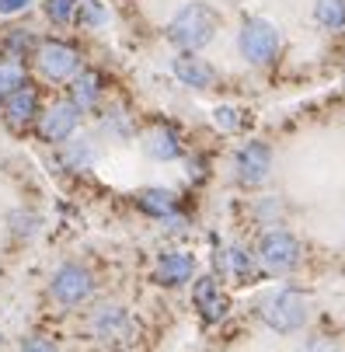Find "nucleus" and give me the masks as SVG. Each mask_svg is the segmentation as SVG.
<instances>
[{"label":"nucleus","instance_id":"obj_1","mask_svg":"<svg viewBox=\"0 0 345 352\" xmlns=\"http://www.w3.org/2000/svg\"><path fill=\"white\" fill-rule=\"evenodd\" d=\"M220 32V14L210 4H185L171 21H168V38L185 49V53H195V49H206Z\"/></svg>","mask_w":345,"mask_h":352},{"label":"nucleus","instance_id":"obj_2","mask_svg":"<svg viewBox=\"0 0 345 352\" xmlns=\"http://www.w3.org/2000/svg\"><path fill=\"white\" fill-rule=\"evenodd\" d=\"M258 311H262V321L272 331L293 335V331H300L307 324V296L300 289H289V286L286 289H272V293L262 296Z\"/></svg>","mask_w":345,"mask_h":352},{"label":"nucleus","instance_id":"obj_3","mask_svg":"<svg viewBox=\"0 0 345 352\" xmlns=\"http://www.w3.org/2000/svg\"><path fill=\"white\" fill-rule=\"evenodd\" d=\"M237 49L252 67H269V63L279 60L282 42H279V32L265 18H248L237 32Z\"/></svg>","mask_w":345,"mask_h":352},{"label":"nucleus","instance_id":"obj_4","mask_svg":"<svg viewBox=\"0 0 345 352\" xmlns=\"http://www.w3.org/2000/svg\"><path fill=\"white\" fill-rule=\"evenodd\" d=\"M255 258L265 269H272V272H293L300 265V258H304V244L297 241V234H289L282 227H272V230H265L258 237Z\"/></svg>","mask_w":345,"mask_h":352},{"label":"nucleus","instance_id":"obj_5","mask_svg":"<svg viewBox=\"0 0 345 352\" xmlns=\"http://www.w3.org/2000/svg\"><path fill=\"white\" fill-rule=\"evenodd\" d=\"M234 175L241 185H248V188H258L269 182L272 175V150L262 143V140H252V143H244L237 150V157H234Z\"/></svg>","mask_w":345,"mask_h":352},{"label":"nucleus","instance_id":"obj_6","mask_svg":"<svg viewBox=\"0 0 345 352\" xmlns=\"http://www.w3.org/2000/svg\"><path fill=\"white\" fill-rule=\"evenodd\" d=\"M49 289H53V296L60 300L63 307H77V304H84V300L91 296L94 279H91V272H87L84 265L67 262V265L56 269V276H53V283H49Z\"/></svg>","mask_w":345,"mask_h":352},{"label":"nucleus","instance_id":"obj_7","mask_svg":"<svg viewBox=\"0 0 345 352\" xmlns=\"http://www.w3.org/2000/svg\"><path fill=\"white\" fill-rule=\"evenodd\" d=\"M35 60H38V70L49 77V80H67V77H77L80 70V56L77 49L67 45V42H42L35 49Z\"/></svg>","mask_w":345,"mask_h":352},{"label":"nucleus","instance_id":"obj_8","mask_svg":"<svg viewBox=\"0 0 345 352\" xmlns=\"http://www.w3.org/2000/svg\"><path fill=\"white\" fill-rule=\"evenodd\" d=\"M77 126H80V109L74 102H60L49 112H42V119H38V133L49 143H67L77 133Z\"/></svg>","mask_w":345,"mask_h":352},{"label":"nucleus","instance_id":"obj_9","mask_svg":"<svg viewBox=\"0 0 345 352\" xmlns=\"http://www.w3.org/2000/svg\"><path fill=\"white\" fill-rule=\"evenodd\" d=\"M195 276V258L188 251H164L157 258V269H154V279L161 286H181Z\"/></svg>","mask_w":345,"mask_h":352},{"label":"nucleus","instance_id":"obj_10","mask_svg":"<svg viewBox=\"0 0 345 352\" xmlns=\"http://www.w3.org/2000/svg\"><path fill=\"white\" fill-rule=\"evenodd\" d=\"M171 74H175L185 87H195V91H210V87L216 84V70H213L206 60H199V56H178V60L171 63Z\"/></svg>","mask_w":345,"mask_h":352},{"label":"nucleus","instance_id":"obj_11","mask_svg":"<svg viewBox=\"0 0 345 352\" xmlns=\"http://www.w3.org/2000/svg\"><path fill=\"white\" fill-rule=\"evenodd\" d=\"M192 296H195V307H199L203 321H210V324H213V321H220V318L227 314V296L220 293V286H216V279H213V276H206V279L195 283Z\"/></svg>","mask_w":345,"mask_h":352},{"label":"nucleus","instance_id":"obj_12","mask_svg":"<svg viewBox=\"0 0 345 352\" xmlns=\"http://www.w3.org/2000/svg\"><path fill=\"white\" fill-rule=\"evenodd\" d=\"M126 328H129V314H126V307H119V304L98 307L94 318H91L94 338H119V335H126Z\"/></svg>","mask_w":345,"mask_h":352},{"label":"nucleus","instance_id":"obj_13","mask_svg":"<svg viewBox=\"0 0 345 352\" xmlns=\"http://www.w3.org/2000/svg\"><path fill=\"white\" fill-rule=\"evenodd\" d=\"M4 112H8V119H11L14 126L32 122V119L38 116V94H35L28 84L18 87V91H11V94L4 98Z\"/></svg>","mask_w":345,"mask_h":352},{"label":"nucleus","instance_id":"obj_14","mask_svg":"<svg viewBox=\"0 0 345 352\" xmlns=\"http://www.w3.org/2000/svg\"><path fill=\"white\" fill-rule=\"evenodd\" d=\"M143 143H146V154L154 161H178L181 157V140L175 129H151V136Z\"/></svg>","mask_w":345,"mask_h":352},{"label":"nucleus","instance_id":"obj_15","mask_svg":"<svg viewBox=\"0 0 345 352\" xmlns=\"http://www.w3.org/2000/svg\"><path fill=\"white\" fill-rule=\"evenodd\" d=\"M136 203H140L143 213L168 220V217L175 213V192H171V188H143V192L136 195Z\"/></svg>","mask_w":345,"mask_h":352},{"label":"nucleus","instance_id":"obj_16","mask_svg":"<svg viewBox=\"0 0 345 352\" xmlns=\"http://www.w3.org/2000/svg\"><path fill=\"white\" fill-rule=\"evenodd\" d=\"M98 98H102V80H98V74H77L74 77V98L70 102L84 112V109H94Z\"/></svg>","mask_w":345,"mask_h":352},{"label":"nucleus","instance_id":"obj_17","mask_svg":"<svg viewBox=\"0 0 345 352\" xmlns=\"http://www.w3.org/2000/svg\"><path fill=\"white\" fill-rule=\"evenodd\" d=\"M314 21L324 32H342L345 28V0H314Z\"/></svg>","mask_w":345,"mask_h":352},{"label":"nucleus","instance_id":"obj_18","mask_svg":"<svg viewBox=\"0 0 345 352\" xmlns=\"http://www.w3.org/2000/svg\"><path fill=\"white\" fill-rule=\"evenodd\" d=\"M223 265H227V272H230L234 279H252V272H255L252 255H248L244 248H237V244L223 248Z\"/></svg>","mask_w":345,"mask_h":352},{"label":"nucleus","instance_id":"obj_19","mask_svg":"<svg viewBox=\"0 0 345 352\" xmlns=\"http://www.w3.org/2000/svg\"><path fill=\"white\" fill-rule=\"evenodd\" d=\"M94 143L91 140H67V150H63V161L70 164V168H91L94 164Z\"/></svg>","mask_w":345,"mask_h":352},{"label":"nucleus","instance_id":"obj_20","mask_svg":"<svg viewBox=\"0 0 345 352\" xmlns=\"http://www.w3.org/2000/svg\"><path fill=\"white\" fill-rule=\"evenodd\" d=\"M77 21L84 28H102L109 21V11L98 4V0H77Z\"/></svg>","mask_w":345,"mask_h":352},{"label":"nucleus","instance_id":"obj_21","mask_svg":"<svg viewBox=\"0 0 345 352\" xmlns=\"http://www.w3.org/2000/svg\"><path fill=\"white\" fill-rule=\"evenodd\" d=\"M18 87H25V70L14 63V60H4L0 63V94H11V91H18Z\"/></svg>","mask_w":345,"mask_h":352},{"label":"nucleus","instance_id":"obj_22","mask_svg":"<svg viewBox=\"0 0 345 352\" xmlns=\"http://www.w3.org/2000/svg\"><path fill=\"white\" fill-rule=\"evenodd\" d=\"M45 14L56 25H67L77 18V0H45Z\"/></svg>","mask_w":345,"mask_h":352},{"label":"nucleus","instance_id":"obj_23","mask_svg":"<svg viewBox=\"0 0 345 352\" xmlns=\"http://www.w3.org/2000/svg\"><path fill=\"white\" fill-rule=\"evenodd\" d=\"M213 119H216V126H220L223 133H237V129H244V116H241V109L220 105V109L213 112Z\"/></svg>","mask_w":345,"mask_h":352},{"label":"nucleus","instance_id":"obj_24","mask_svg":"<svg viewBox=\"0 0 345 352\" xmlns=\"http://www.w3.org/2000/svg\"><path fill=\"white\" fill-rule=\"evenodd\" d=\"M255 213L262 223H279V213H282V203L276 195H262L258 203H255Z\"/></svg>","mask_w":345,"mask_h":352},{"label":"nucleus","instance_id":"obj_25","mask_svg":"<svg viewBox=\"0 0 345 352\" xmlns=\"http://www.w3.org/2000/svg\"><path fill=\"white\" fill-rule=\"evenodd\" d=\"M102 126H105V133H112V136H119V140L129 136V119H126L122 112H109Z\"/></svg>","mask_w":345,"mask_h":352},{"label":"nucleus","instance_id":"obj_26","mask_svg":"<svg viewBox=\"0 0 345 352\" xmlns=\"http://www.w3.org/2000/svg\"><path fill=\"white\" fill-rule=\"evenodd\" d=\"M11 223H14V234H25V237L38 230V217L35 213H14Z\"/></svg>","mask_w":345,"mask_h":352},{"label":"nucleus","instance_id":"obj_27","mask_svg":"<svg viewBox=\"0 0 345 352\" xmlns=\"http://www.w3.org/2000/svg\"><path fill=\"white\" fill-rule=\"evenodd\" d=\"M21 352H60L49 338H42V335H32V338H25L21 342Z\"/></svg>","mask_w":345,"mask_h":352},{"label":"nucleus","instance_id":"obj_28","mask_svg":"<svg viewBox=\"0 0 345 352\" xmlns=\"http://www.w3.org/2000/svg\"><path fill=\"white\" fill-rule=\"evenodd\" d=\"M32 8V0H0V14H21Z\"/></svg>","mask_w":345,"mask_h":352}]
</instances>
